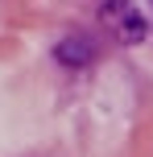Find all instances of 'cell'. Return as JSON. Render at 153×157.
I'll return each mask as SVG.
<instances>
[{
  "label": "cell",
  "instance_id": "1",
  "mask_svg": "<svg viewBox=\"0 0 153 157\" xmlns=\"http://www.w3.org/2000/svg\"><path fill=\"white\" fill-rule=\"evenodd\" d=\"M99 17H104V29L112 33L120 46H137L149 33V17L141 13L132 0H108V4L99 8Z\"/></svg>",
  "mask_w": 153,
  "mask_h": 157
},
{
  "label": "cell",
  "instance_id": "2",
  "mask_svg": "<svg viewBox=\"0 0 153 157\" xmlns=\"http://www.w3.org/2000/svg\"><path fill=\"white\" fill-rule=\"evenodd\" d=\"M54 58L62 66H75V71H79V66H87V62H95V41L87 37V33H71V37H62L54 46Z\"/></svg>",
  "mask_w": 153,
  "mask_h": 157
}]
</instances>
